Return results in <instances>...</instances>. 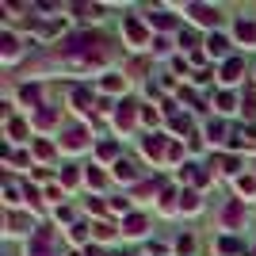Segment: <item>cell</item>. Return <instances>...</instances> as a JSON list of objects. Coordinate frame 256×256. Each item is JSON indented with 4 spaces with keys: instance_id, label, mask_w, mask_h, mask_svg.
<instances>
[{
    "instance_id": "cell-1",
    "label": "cell",
    "mask_w": 256,
    "mask_h": 256,
    "mask_svg": "<svg viewBox=\"0 0 256 256\" xmlns=\"http://www.w3.org/2000/svg\"><path fill=\"white\" fill-rule=\"evenodd\" d=\"M50 245H54L50 230H38V237H34V256H46V252H50Z\"/></svg>"
},
{
    "instance_id": "cell-2",
    "label": "cell",
    "mask_w": 256,
    "mask_h": 256,
    "mask_svg": "<svg viewBox=\"0 0 256 256\" xmlns=\"http://www.w3.org/2000/svg\"><path fill=\"white\" fill-rule=\"evenodd\" d=\"M195 20H199V23H214V20H218V12H210V8H203V4H195Z\"/></svg>"
},
{
    "instance_id": "cell-3",
    "label": "cell",
    "mask_w": 256,
    "mask_h": 256,
    "mask_svg": "<svg viewBox=\"0 0 256 256\" xmlns=\"http://www.w3.org/2000/svg\"><path fill=\"white\" fill-rule=\"evenodd\" d=\"M65 146H69V150H80V146H84V134H80V130H69V134H65Z\"/></svg>"
},
{
    "instance_id": "cell-4",
    "label": "cell",
    "mask_w": 256,
    "mask_h": 256,
    "mask_svg": "<svg viewBox=\"0 0 256 256\" xmlns=\"http://www.w3.org/2000/svg\"><path fill=\"white\" fill-rule=\"evenodd\" d=\"M126 31H130V38H134V42H146V34H142V27L134 20H126Z\"/></svg>"
},
{
    "instance_id": "cell-5",
    "label": "cell",
    "mask_w": 256,
    "mask_h": 256,
    "mask_svg": "<svg viewBox=\"0 0 256 256\" xmlns=\"http://www.w3.org/2000/svg\"><path fill=\"white\" fill-rule=\"evenodd\" d=\"M115 176H118V180H130V176H134V168H130L126 160H118V164H115Z\"/></svg>"
},
{
    "instance_id": "cell-6",
    "label": "cell",
    "mask_w": 256,
    "mask_h": 256,
    "mask_svg": "<svg viewBox=\"0 0 256 256\" xmlns=\"http://www.w3.org/2000/svg\"><path fill=\"white\" fill-rule=\"evenodd\" d=\"M237 34H241V38H256V27H252V23H245V20H241V23H237Z\"/></svg>"
},
{
    "instance_id": "cell-7",
    "label": "cell",
    "mask_w": 256,
    "mask_h": 256,
    "mask_svg": "<svg viewBox=\"0 0 256 256\" xmlns=\"http://www.w3.org/2000/svg\"><path fill=\"white\" fill-rule=\"evenodd\" d=\"M130 118H134V111H130V104H122V107H118V126H126Z\"/></svg>"
},
{
    "instance_id": "cell-8",
    "label": "cell",
    "mask_w": 256,
    "mask_h": 256,
    "mask_svg": "<svg viewBox=\"0 0 256 256\" xmlns=\"http://www.w3.org/2000/svg\"><path fill=\"white\" fill-rule=\"evenodd\" d=\"M206 46H210V54H226V38H218V34H214Z\"/></svg>"
},
{
    "instance_id": "cell-9",
    "label": "cell",
    "mask_w": 256,
    "mask_h": 256,
    "mask_svg": "<svg viewBox=\"0 0 256 256\" xmlns=\"http://www.w3.org/2000/svg\"><path fill=\"white\" fill-rule=\"evenodd\" d=\"M237 73H241V62H230V65H226V80H234Z\"/></svg>"
},
{
    "instance_id": "cell-10",
    "label": "cell",
    "mask_w": 256,
    "mask_h": 256,
    "mask_svg": "<svg viewBox=\"0 0 256 256\" xmlns=\"http://www.w3.org/2000/svg\"><path fill=\"white\" fill-rule=\"evenodd\" d=\"M146 153H150V157H153V153H160V138H150V142H146Z\"/></svg>"
},
{
    "instance_id": "cell-11",
    "label": "cell",
    "mask_w": 256,
    "mask_h": 256,
    "mask_svg": "<svg viewBox=\"0 0 256 256\" xmlns=\"http://www.w3.org/2000/svg\"><path fill=\"white\" fill-rule=\"evenodd\" d=\"M126 226H130V234H142V230H146V222H142V218H130Z\"/></svg>"
}]
</instances>
